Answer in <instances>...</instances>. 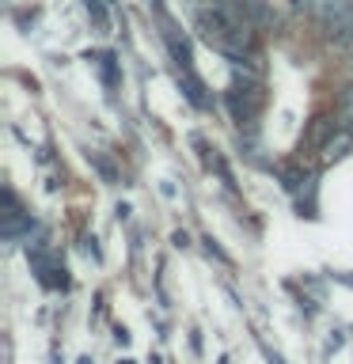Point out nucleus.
<instances>
[{"label": "nucleus", "instance_id": "nucleus-1", "mask_svg": "<svg viewBox=\"0 0 353 364\" xmlns=\"http://www.w3.org/2000/svg\"><path fill=\"white\" fill-rule=\"evenodd\" d=\"M228 110H232V118L239 125H255V118L262 114V102H266V95H262V87L255 84V80H236L232 87H228Z\"/></svg>", "mask_w": 353, "mask_h": 364}, {"label": "nucleus", "instance_id": "nucleus-2", "mask_svg": "<svg viewBox=\"0 0 353 364\" xmlns=\"http://www.w3.org/2000/svg\"><path fill=\"white\" fill-rule=\"evenodd\" d=\"M31 262H34V269H38V281H42V284H50V289H65V269L57 266V262L46 255V250H34Z\"/></svg>", "mask_w": 353, "mask_h": 364}, {"label": "nucleus", "instance_id": "nucleus-3", "mask_svg": "<svg viewBox=\"0 0 353 364\" xmlns=\"http://www.w3.org/2000/svg\"><path fill=\"white\" fill-rule=\"evenodd\" d=\"M4 201H8V213H4V239H16L23 228H31V220L23 216V209H19V201H16V193H4Z\"/></svg>", "mask_w": 353, "mask_h": 364}, {"label": "nucleus", "instance_id": "nucleus-4", "mask_svg": "<svg viewBox=\"0 0 353 364\" xmlns=\"http://www.w3.org/2000/svg\"><path fill=\"white\" fill-rule=\"evenodd\" d=\"M334 129H338L334 118H315L312 133H307V144H312V148H327L330 141H334Z\"/></svg>", "mask_w": 353, "mask_h": 364}, {"label": "nucleus", "instance_id": "nucleus-5", "mask_svg": "<svg viewBox=\"0 0 353 364\" xmlns=\"http://www.w3.org/2000/svg\"><path fill=\"white\" fill-rule=\"evenodd\" d=\"M281 178H285V186H289V190H300V182L307 178V171H300V167H281Z\"/></svg>", "mask_w": 353, "mask_h": 364}, {"label": "nucleus", "instance_id": "nucleus-6", "mask_svg": "<svg viewBox=\"0 0 353 364\" xmlns=\"http://www.w3.org/2000/svg\"><path fill=\"white\" fill-rule=\"evenodd\" d=\"M342 125H346V129L353 133V91L346 99H342Z\"/></svg>", "mask_w": 353, "mask_h": 364}]
</instances>
